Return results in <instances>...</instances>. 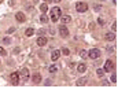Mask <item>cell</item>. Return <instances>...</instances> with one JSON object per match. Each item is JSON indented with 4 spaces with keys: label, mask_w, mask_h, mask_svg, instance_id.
Masks as SVG:
<instances>
[{
    "label": "cell",
    "mask_w": 129,
    "mask_h": 107,
    "mask_svg": "<svg viewBox=\"0 0 129 107\" xmlns=\"http://www.w3.org/2000/svg\"><path fill=\"white\" fill-rule=\"evenodd\" d=\"M99 58H100V50H99V48H92V50L88 52V59L96 60V59H99Z\"/></svg>",
    "instance_id": "cell-1"
},
{
    "label": "cell",
    "mask_w": 129,
    "mask_h": 107,
    "mask_svg": "<svg viewBox=\"0 0 129 107\" xmlns=\"http://www.w3.org/2000/svg\"><path fill=\"white\" fill-rule=\"evenodd\" d=\"M76 10H77L78 13H85V11L88 10V4L87 3L80 2V3H77V6H76Z\"/></svg>",
    "instance_id": "cell-2"
},
{
    "label": "cell",
    "mask_w": 129,
    "mask_h": 107,
    "mask_svg": "<svg viewBox=\"0 0 129 107\" xmlns=\"http://www.w3.org/2000/svg\"><path fill=\"white\" fill-rule=\"evenodd\" d=\"M59 33H60V36L62 37H67L69 36V29L66 28V25H59Z\"/></svg>",
    "instance_id": "cell-3"
},
{
    "label": "cell",
    "mask_w": 129,
    "mask_h": 107,
    "mask_svg": "<svg viewBox=\"0 0 129 107\" xmlns=\"http://www.w3.org/2000/svg\"><path fill=\"white\" fill-rule=\"evenodd\" d=\"M104 71H113V69H114V63H113V60H106V63H104Z\"/></svg>",
    "instance_id": "cell-4"
},
{
    "label": "cell",
    "mask_w": 129,
    "mask_h": 107,
    "mask_svg": "<svg viewBox=\"0 0 129 107\" xmlns=\"http://www.w3.org/2000/svg\"><path fill=\"white\" fill-rule=\"evenodd\" d=\"M59 58H60V51L59 50H54L51 52V59L54 60V62H55V60H58Z\"/></svg>",
    "instance_id": "cell-5"
},
{
    "label": "cell",
    "mask_w": 129,
    "mask_h": 107,
    "mask_svg": "<svg viewBox=\"0 0 129 107\" xmlns=\"http://www.w3.org/2000/svg\"><path fill=\"white\" fill-rule=\"evenodd\" d=\"M10 78H11V82H13L14 85H17V84L19 82V74L18 73H13L10 76Z\"/></svg>",
    "instance_id": "cell-6"
},
{
    "label": "cell",
    "mask_w": 129,
    "mask_h": 107,
    "mask_svg": "<svg viewBox=\"0 0 129 107\" xmlns=\"http://www.w3.org/2000/svg\"><path fill=\"white\" fill-rule=\"evenodd\" d=\"M21 76H22V78L25 80V81L29 80V70L26 67H22L21 69Z\"/></svg>",
    "instance_id": "cell-7"
},
{
    "label": "cell",
    "mask_w": 129,
    "mask_h": 107,
    "mask_svg": "<svg viewBox=\"0 0 129 107\" xmlns=\"http://www.w3.org/2000/svg\"><path fill=\"white\" fill-rule=\"evenodd\" d=\"M51 13H52V15H56V17H59V18L62 17V10H60L59 7H54L51 10Z\"/></svg>",
    "instance_id": "cell-8"
},
{
    "label": "cell",
    "mask_w": 129,
    "mask_h": 107,
    "mask_svg": "<svg viewBox=\"0 0 129 107\" xmlns=\"http://www.w3.org/2000/svg\"><path fill=\"white\" fill-rule=\"evenodd\" d=\"M47 41H48L47 37H39V39H37V45H39V47H44V45L47 44Z\"/></svg>",
    "instance_id": "cell-9"
},
{
    "label": "cell",
    "mask_w": 129,
    "mask_h": 107,
    "mask_svg": "<svg viewBox=\"0 0 129 107\" xmlns=\"http://www.w3.org/2000/svg\"><path fill=\"white\" fill-rule=\"evenodd\" d=\"M32 81H33L34 84H40L41 82V76H40L39 73H34L33 77H32Z\"/></svg>",
    "instance_id": "cell-10"
},
{
    "label": "cell",
    "mask_w": 129,
    "mask_h": 107,
    "mask_svg": "<svg viewBox=\"0 0 129 107\" xmlns=\"http://www.w3.org/2000/svg\"><path fill=\"white\" fill-rule=\"evenodd\" d=\"M15 18H17V21H18V22H25V19H26L25 18V14L21 13V11L15 14Z\"/></svg>",
    "instance_id": "cell-11"
},
{
    "label": "cell",
    "mask_w": 129,
    "mask_h": 107,
    "mask_svg": "<svg viewBox=\"0 0 129 107\" xmlns=\"http://www.w3.org/2000/svg\"><path fill=\"white\" fill-rule=\"evenodd\" d=\"M104 39H106L107 41H114V39H115L114 32H111V33H106V34H104Z\"/></svg>",
    "instance_id": "cell-12"
},
{
    "label": "cell",
    "mask_w": 129,
    "mask_h": 107,
    "mask_svg": "<svg viewBox=\"0 0 129 107\" xmlns=\"http://www.w3.org/2000/svg\"><path fill=\"white\" fill-rule=\"evenodd\" d=\"M85 70H87V65H85V63H80V65L77 66V71H78V73H84Z\"/></svg>",
    "instance_id": "cell-13"
},
{
    "label": "cell",
    "mask_w": 129,
    "mask_h": 107,
    "mask_svg": "<svg viewBox=\"0 0 129 107\" xmlns=\"http://www.w3.org/2000/svg\"><path fill=\"white\" fill-rule=\"evenodd\" d=\"M60 19H62V24H69V22L72 21V17L70 15H63Z\"/></svg>",
    "instance_id": "cell-14"
},
{
    "label": "cell",
    "mask_w": 129,
    "mask_h": 107,
    "mask_svg": "<svg viewBox=\"0 0 129 107\" xmlns=\"http://www.w3.org/2000/svg\"><path fill=\"white\" fill-rule=\"evenodd\" d=\"M87 82H88V78H87V77H81V78L77 81V85H85Z\"/></svg>",
    "instance_id": "cell-15"
},
{
    "label": "cell",
    "mask_w": 129,
    "mask_h": 107,
    "mask_svg": "<svg viewBox=\"0 0 129 107\" xmlns=\"http://www.w3.org/2000/svg\"><path fill=\"white\" fill-rule=\"evenodd\" d=\"M48 21H49V18L45 15V14H43V15L40 17V22H41V24H48Z\"/></svg>",
    "instance_id": "cell-16"
},
{
    "label": "cell",
    "mask_w": 129,
    "mask_h": 107,
    "mask_svg": "<svg viewBox=\"0 0 129 107\" xmlns=\"http://www.w3.org/2000/svg\"><path fill=\"white\" fill-rule=\"evenodd\" d=\"M40 10H41V13L45 14V13H47V10H48V4H47V3H43V4L40 6Z\"/></svg>",
    "instance_id": "cell-17"
},
{
    "label": "cell",
    "mask_w": 129,
    "mask_h": 107,
    "mask_svg": "<svg viewBox=\"0 0 129 107\" xmlns=\"http://www.w3.org/2000/svg\"><path fill=\"white\" fill-rule=\"evenodd\" d=\"M33 34H34V29H28V30H26L25 32V36H28V37H30V36H33Z\"/></svg>",
    "instance_id": "cell-18"
},
{
    "label": "cell",
    "mask_w": 129,
    "mask_h": 107,
    "mask_svg": "<svg viewBox=\"0 0 129 107\" xmlns=\"http://www.w3.org/2000/svg\"><path fill=\"white\" fill-rule=\"evenodd\" d=\"M80 56L83 58V59H88V52H87L85 50H81L80 51Z\"/></svg>",
    "instance_id": "cell-19"
},
{
    "label": "cell",
    "mask_w": 129,
    "mask_h": 107,
    "mask_svg": "<svg viewBox=\"0 0 129 107\" xmlns=\"http://www.w3.org/2000/svg\"><path fill=\"white\" fill-rule=\"evenodd\" d=\"M48 70H49V73H55V71L58 70V67H56L55 65H52V66H49V69H48Z\"/></svg>",
    "instance_id": "cell-20"
},
{
    "label": "cell",
    "mask_w": 129,
    "mask_h": 107,
    "mask_svg": "<svg viewBox=\"0 0 129 107\" xmlns=\"http://www.w3.org/2000/svg\"><path fill=\"white\" fill-rule=\"evenodd\" d=\"M96 74H98L99 77H103V76H104V70H102V69H98V70H96Z\"/></svg>",
    "instance_id": "cell-21"
},
{
    "label": "cell",
    "mask_w": 129,
    "mask_h": 107,
    "mask_svg": "<svg viewBox=\"0 0 129 107\" xmlns=\"http://www.w3.org/2000/svg\"><path fill=\"white\" fill-rule=\"evenodd\" d=\"M110 80H111V82H113V84H115V81H117V74L113 73V74H111V77H110Z\"/></svg>",
    "instance_id": "cell-22"
},
{
    "label": "cell",
    "mask_w": 129,
    "mask_h": 107,
    "mask_svg": "<svg viewBox=\"0 0 129 107\" xmlns=\"http://www.w3.org/2000/svg\"><path fill=\"white\" fill-rule=\"evenodd\" d=\"M10 43H11L10 37H4V39H3V44H10Z\"/></svg>",
    "instance_id": "cell-23"
},
{
    "label": "cell",
    "mask_w": 129,
    "mask_h": 107,
    "mask_svg": "<svg viewBox=\"0 0 129 107\" xmlns=\"http://www.w3.org/2000/svg\"><path fill=\"white\" fill-rule=\"evenodd\" d=\"M0 55H3V56H6V55H7V51H6L3 47H0Z\"/></svg>",
    "instance_id": "cell-24"
},
{
    "label": "cell",
    "mask_w": 129,
    "mask_h": 107,
    "mask_svg": "<svg viewBox=\"0 0 129 107\" xmlns=\"http://www.w3.org/2000/svg\"><path fill=\"white\" fill-rule=\"evenodd\" d=\"M111 30H113V32L117 30V22H115V21L113 22V25H111Z\"/></svg>",
    "instance_id": "cell-25"
},
{
    "label": "cell",
    "mask_w": 129,
    "mask_h": 107,
    "mask_svg": "<svg viewBox=\"0 0 129 107\" xmlns=\"http://www.w3.org/2000/svg\"><path fill=\"white\" fill-rule=\"evenodd\" d=\"M62 54H63V55H69V54H70L69 48H63V50H62Z\"/></svg>",
    "instance_id": "cell-26"
},
{
    "label": "cell",
    "mask_w": 129,
    "mask_h": 107,
    "mask_svg": "<svg viewBox=\"0 0 129 107\" xmlns=\"http://www.w3.org/2000/svg\"><path fill=\"white\" fill-rule=\"evenodd\" d=\"M58 19H59V17H56V15H52L51 21H52V22H58Z\"/></svg>",
    "instance_id": "cell-27"
},
{
    "label": "cell",
    "mask_w": 129,
    "mask_h": 107,
    "mask_svg": "<svg viewBox=\"0 0 129 107\" xmlns=\"http://www.w3.org/2000/svg\"><path fill=\"white\" fill-rule=\"evenodd\" d=\"M98 22H99V25H102V26L104 25V19H102V18H99V19H98Z\"/></svg>",
    "instance_id": "cell-28"
},
{
    "label": "cell",
    "mask_w": 129,
    "mask_h": 107,
    "mask_svg": "<svg viewBox=\"0 0 129 107\" xmlns=\"http://www.w3.org/2000/svg\"><path fill=\"white\" fill-rule=\"evenodd\" d=\"M107 51H108V52H113V51H114V48H111V47H108V48H107Z\"/></svg>",
    "instance_id": "cell-29"
},
{
    "label": "cell",
    "mask_w": 129,
    "mask_h": 107,
    "mask_svg": "<svg viewBox=\"0 0 129 107\" xmlns=\"http://www.w3.org/2000/svg\"><path fill=\"white\" fill-rule=\"evenodd\" d=\"M44 2H45V3H47V4H48V3H51V2H52V0H44Z\"/></svg>",
    "instance_id": "cell-30"
},
{
    "label": "cell",
    "mask_w": 129,
    "mask_h": 107,
    "mask_svg": "<svg viewBox=\"0 0 129 107\" xmlns=\"http://www.w3.org/2000/svg\"><path fill=\"white\" fill-rule=\"evenodd\" d=\"M54 2H56V3H59V2H60V0H54Z\"/></svg>",
    "instance_id": "cell-31"
}]
</instances>
